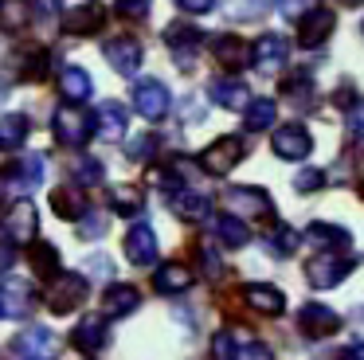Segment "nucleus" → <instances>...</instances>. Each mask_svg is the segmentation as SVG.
<instances>
[{"mask_svg": "<svg viewBox=\"0 0 364 360\" xmlns=\"http://www.w3.org/2000/svg\"><path fill=\"white\" fill-rule=\"evenodd\" d=\"M51 133H55L59 145L82 149L90 137H95V114H87V110H75V106H59L55 117H51Z\"/></svg>", "mask_w": 364, "mask_h": 360, "instance_id": "f257e3e1", "label": "nucleus"}, {"mask_svg": "<svg viewBox=\"0 0 364 360\" xmlns=\"http://www.w3.org/2000/svg\"><path fill=\"white\" fill-rule=\"evenodd\" d=\"M32 20V4L28 0H0V28L4 31H24Z\"/></svg>", "mask_w": 364, "mask_h": 360, "instance_id": "7c9ffc66", "label": "nucleus"}, {"mask_svg": "<svg viewBox=\"0 0 364 360\" xmlns=\"http://www.w3.org/2000/svg\"><path fill=\"white\" fill-rule=\"evenodd\" d=\"M36 231H40V211H36V203L20 200L4 216V235H9V243H36Z\"/></svg>", "mask_w": 364, "mask_h": 360, "instance_id": "4468645a", "label": "nucleus"}, {"mask_svg": "<svg viewBox=\"0 0 364 360\" xmlns=\"http://www.w3.org/2000/svg\"><path fill=\"white\" fill-rule=\"evenodd\" d=\"M196 255H200V266H204V274H220V270H223V266H220V255H215L212 243H200Z\"/></svg>", "mask_w": 364, "mask_h": 360, "instance_id": "49530a36", "label": "nucleus"}, {"mask_svg": "<svg viewBox=\"0 0 364 360\" xmlns=\"http://www.w3.org/2000/svg\"><path fill=\"white\" fill-rule=\"evenodd\" d=\"M87 274H79V270H67V274H55L51 278V286H48V294H43V302H48V309L51 313H75L82 302H87Z\"/></svg>", "mask_w": 364, "mask_h": 360, "instance_id": "f03ea898", "label": "nucleus"}, {"mask_svg": "<svg viewBox=\"0 0 364 360\" xmlns=\"http://www.w3.org/2000/svg\"><path fill=\"white\" fill-rule=\"evenodd\" d=\"M298 247H301V235L294 231V227H286V223H278L274 231L267 235V250H270L274 258H290Z\"/></svg>", "mask_w": 364, "mask_h": 360, "instance_id": "2f4dec72", "label": "nucleus"}, {"mask_svg": "<svg viewBox=\"0 0 364 360\" xmlns=\"http://www.w3.org/2000/svg\"><path fill=\"white\" fill-rule=\"evenodd\" d=\"M98 180H102V161H98V157H79V161H75V184L90 188V184H98Z\"/></svg>", "mask_w": 364, "mask_h": 360, "instance_id": "4c0bfd02", "label": "nucleus"}, {"mask_svg": "<svg viewBox=\"0 0 364 360\" xmlns=\"http://www.w3.org/2000/svg\"><path fill=\"white\" fill-rule=\"evenodd\" d=\"M243 153L247 149H243L239 137H220V141H212V145L200 153V169H204L208 176H228V172L243 161Z\"/></svg>", "mask_w": 364, "mask_h": 360, "instance_id": "0eeeda50", "label": "nucleus"}, {"mask_svg": "<svg viewBox=\"0 0 364 360\" xmlns=\"http://www.w3.org/2000/svg\"><path fill=\"white\" fill-rule=\"evenodd\" d=\"M274 117H278L274 98H251V102L243 106V125H247V133H267L270 125H274Z\"/></svg>", "mask_w": 364, "mask_h": 360, "instance_id": "a878e982", "label": "nucleus"}, {"mask_svg": "<svg viewBox=\"0 0 364 360\" xmlns=\"http://www.w3.org/2000/svg\"><path fill=\"white\" fill-rule=\"evenodd\" d=\"M337 360H364V344H353V349H345Z\"/></svg>", "mask_w": 364, "mask_h": 360, "instance_id": "864d4df0", "label": "nucleus"}, {"mask_svg": "<svg viewBox=\"0 0 364 360\" xmlns=\"http://www.w3.org/2000/svg\"><path fill=\"white\" fill-rule=\"evenodd\" d=\"M168 106H173V98H168V86L161 78H141L134 86V110L145 122H161L168 114Z\"/></svg>", "mask_w": 364, "mask_h": 360, "instance_id": "6e6552de", "label": "nucleus"}, {"mask_svg": "<svg viewBox=\"0 0 364 360\" xmlns=\"http://www.w3.org/2000/svg\"><path fill=\"white\" fill-rule=\"evenodd\" d=\"M270 4H274V0H228L223 12H228L231 20H259Z\"/></svg>", "mask_w": 364, "mask_h": 360, "instance_id": "e433bc0d", "label": "nucleus"}, {"mask_svg": "<svg viewBox=\"0 0 364 360\" xmlns=\"http://www.w3.org/2000/svg\"><path fill=\"white\" fill-rule=\"evenodd\" d=\"M0 302H4V317H28L32 313V294L24 286H16V282L0 290Z\"/></svg>", "mask_w": 364, "mask_h": 360, "instance_id": "f704fd0d", "label": "nucleus"}, {"mask_svg": "<svg viewBox=\"0 0 364 360\" xmlns=\"http://www.w3.org/2000/svg\"><path fill=\"white\" fill-rule=\"evenodd\" d=\"M341 329V313L325 302H306L298 309V333L309 337V341H321V337H333Z\"/></svg>", "mask_w": 364, "mask_h": 360, "instance_id": "20e7f679", "label": "nucleus"}, {"mask_svg": "<svg viewBox=\"0 0 364 360\" xmlns=\"http://www.w3.org/2000/svg\"><path fill=\"white\" fill-rule=\"evenodd\" d=\"M126 153H129V161H149L157 153V137L153 133H137V137H129Z\"/></svg>", "mask_w": 364, "mask_h": 360, "instance_id": "58836bf2", "label": "nucleus"}, {"mask_svg": "<svg viewBox=\"0 0 364 360\" xmlns=\"http://www.w3.org/2000/svg\"><path fill=\"white\" fill-rule=\"evenodd\" d=\"M102 55H106V63H110V67L118 70L122 78L137 75V67H141V59H145L141 39H134V36H114L110 43H106Z\"/></svg>", "mask_w": 364, "mask_h": 360, "instance_id": "9b49d317", "label": "nucleus"}, {"mask_svg": "<svg viewBox=\"0 0 364 360\" xmlns=\"http://www.w3.org/2000/svg\"><path fill=\"white\" fill-rule=\"evenodd\" d=\"M243 302L251 305V309H259V313H270V317H278V313L286 309V294L278 286H267V282L243 286Z\"/></svg>", "mask_w": 364, "mask_h": 360, "instance_id": "6ab92c4d", "label": "nucleus"}, {"mask_svg": "<svg viewBox=\"0 0 364 360\" xmlns=\"http://www.w3.org/2000/svg\"><path fill=\"white\" fill-rule=\"evenodd\" d=\"M181 117H184V122H200V117H204V114H200V98H184L181 102Z\"/></svg>", "mask_w": 364, "mask_h": 360, "instance_id": "3c124183", "label": "nucleus"}, {"mask_svg": "<svg viewBox=\"0 0 364 360\" xmlns=\"http://www.w3.org/2000/svg\"><path fill=\"white\" fill-rule=\"evenodd\" d=\"M106 23V12L98 4H87V8H71V12L63 16V31H71V36H95L98 28Z\"/></svg>", "mask_w": 364, "mask_h": 360, "instance_id": "b1692460", "label": "nucleus"}, {"mask_svg": "<svg viewBox=\"0 0 364 360\" xmlns=\"http://www.w3.org/2000/svg\"><path fill=\"white\" fill-rule=\"evenodd\" d=\"M71 344H75L79 352H98V349L106 344V317H98V313H87V317L75 325Z\"/></svg>", "mask_w": 364, "mask_h": 360, "instance_id": "412c9836", "label": "nucleus"}, {"mask_svg": "<svg viewBox=\"0 0 364 360\" xmlns=\"http://www.w3.org/2000/svg\"><path fill=\"white\" fill-rule=\"evenodd\" d=\"M28 129H32L28 114H4L0 117V141H4V145H24Z\"/></svg>", "mask_w": 364, "mask_h": 360, "instance_id": "c9c22d12", "label": "nucleus"}, {"mask_svg": "<svg viewBox=\"0 0 364 360\" xmlns=\"http://www.w3.org/2000/svg\"><path fill=\"white\" fill-rule=\"evenodd\" d=\"M12 263H16V247L0 239V274H4V270H12Z\"/></svg>", "mask_w": 364, "mask_h": 360, "instance_id": "603ef678", "label": "nucleus"}, {"mask_svg": "<svg viewBox=\"0 0 364 360\" xmlns=\"http://www.w3.org/2000/svg\"><path fill=\"white\" fill-rule=\"evenodd\" d=\"M51 208H55L59 219H75V223H79V219L87 216L90 203H87V196H82L79 184H63V188L51 192Z\"/></svg>", "mask_w": 364, "mask_h": 360, "instance_id": "4be33fe9", "label": "nucleus"}, {"mask_svg": "<svg viewBox=\"0 0 364 360\" xmlns=\"http://www.w3.org/2000/svg\"><path fill=\"white\" fill-rule=\"evenodd\" d=\"M294 188H298V192H317V188H325V172L321 169H301L298 176H294Z\"/></svg>", "mask_w": 364, "mask_h": 360, "instance_id": "37998d69", "label": "nucleus"}, {"mask_svg": "<svg viewBox=\"0 0 364 360\" xmlns=\"http://www.w3.org/2000/svg\"><path fill=\"white\" fill-rule=\"evenodd\" d=\"M149 4L153 0H114V12H118L122 20H145V16H149Z\"/></svg>", "mask_w": 364, "mask_h": 360, "instance_id": "a19ab883", "label": "nucleus"}, {"mask_svg": "<svg viewBox=\"0 0 364 360\" xmlns=\"http://www.w3.org/2000/svg\"><path fill=\"white\" fill-rule=\"evenodd\" d=\"M181 12H188V16H204V12H212L215 8V0H173Z\"/></svg>", "mask_w": 364, "mask_h": 360, "instance_id": "8fccbe9b", "label": "nucleus"}, {"mask_svg": "<svg viewBox=\"0 0 364 360\" xmlns=\"http://www.w3.org/2000/svg\"><path fill=\"white\" fill-rule=\"evenodd\" d=\"M212 55L228 70H243L251 63V43H243L239 36H212Z\"/></svg>", "mask_w": 364, "mask_h": 360, "instance_id": "aec40b11", "label": "nucleus"}, {"mask_svg": "<svg viewBox=\"0 0 364 360\" xmlns=\"http://www.w3.org/2000/svg\"><path fill=\"white\" fill-rule=\"evenodd\" d=\"M309 8H317V0H278V12H282L286 20H301Z\"/></svg>", "mask_w": 364, "mask_h": 360, "instance_id": "c03bdc74", "label": "nucleus"}, {"mask_svg": "<svg viewBox=\"0 0 364 360\" xmlns=\"http://www.w3.org/2000/svg\"><path fill=\"white\" fill-rule=\"evenodd\" d=\"M360 31H364V20H360Z\"/></svg>", "mask_w": 364, "mask_h": 360, "instance_id": "13d9d810", "label": "nucleus"}, {"mask_svg": "<svg viewBox=\"0 0 364 360\" xmlns=\"http://www.w3.org/2000/svg\"><path fill=\"white\" fill-rule=\"evenodd\" d=\"M82 270H87L90 278H110L114 266H110V258H106V255H90L87 263H82Z\"/></svg>", "mask_w": 364, "mask_h": 360, "instance_id": "a18cd8bd", "label": "nucleus"}, {"mask_svg": "<svg viewBox=\"0 0 364 360\" xmlns=\"http://www.w3.org/2000/svg\"><path fill=\"white\" fill-rule=\"evenodd\" d=\"M36 8H40L43 16H55V8H59V0H36Z\"/></svg>", "mask_w": 364, "mask_h": 360, "instance_id": "5fc2aeb1", "label": "nucleus"}, {"mask_svg": "<svg viewBox=\"0 0 364 360\" xmlns=\"http://www.w3.org/2000/svg\"><path fill=\"white\" fill-rule=\"evenodd\" d=\"M110 208L118 216H141L145 211V192L137 184H114L110 188Z\"/></svg>", "mask_w": 364, "mask_h": 360, "instance_id": "cd10ccee", "label": "nucleus"}, {"mask_svg": "<svg viewBox=\"0 0 364 360\" xmlns=\"http://www.w3.org/2000/svg\"><path fill=\"white\" fill-rule=\"evenodd\" d=\"M286 59H290V51H286V39L278 36V31H267V36H259L251 43V67L259 70V75H274V70H282Z\"/></svg>", "mask_w": 364, "mask_h": 360, "instance_id": "9d476101", "label": "nucleus"}, {"mask_svg": "<svg viewBox=\"0 0 364 360\" xmlns=\"http://www.w3.org/2000/svg\"><path fill=\"white\" fill-rule=\"evenodd\" d=\"M16 67H20L24 78H36V83H40V78L48 75V51H43V47H20Z\"/></svg>", "mask_w": 364, "mask_h": 360, "instance_id": "473e14b6", "label": "nucleus"}, {"mask_svg": "<svg viewBox=\"0 0 364 360\" xmlns=\"http://www.w3.org/2000/svg\"><path fill=\"white\" fill-rule=\"evenodd\" d=\"M126 258L134 266H153L157 263V235L149 223H134L126 231Z\"/></svg>", "mask_w": 364, "mask_h": 360, "instance_id": "2eb2a0df", "label": "nucleus"}, {"mask_svg": "<svg viewBox=\"0 0 364 360\" xmlns=\"http://www.w3.org/2000/svg\"><path fill=\"white\" fill-rule=\"evenodd\" d=\"M165 43H168V51H173L176 67L192 70V63H196V47L204 43V31L192 28V23H184V20H176V23L165 28Z\"/></svg>", "mask_w": 364, "mask_h": 360, "instance_id": "423d86ee", "label": "nucleus"}, {"mask_svg": "<svg viewBox=\"0 0 364 360\" xmlns=\"http://www.w3.org/2000/svg\"><path fill=\"white\" fill-rule=\"evenodd\" d=\"M168 200H173L176 216L192 219V223H204V219L212 216V200H208V196H200V192H188V188H176Z\"/></svg>", "mask_w": 364, "mask_h": 360, "instance_id": "5701e85b", "label": "nucleus"}, {"mask_svg": "<svg viewBox=\"0 0 364 360\" xmlns=\"http://www.w3.org/2000/svg\"><path fill=\"white\" fill-rule=\"evenodd\" d=\"M102 231H106V216L87 208V216L79 219V239H102Z\"/></svg>", "mask_w": 364, "mask_h": 360, "instance_id": "79ce46f5", "label": "nucleus"}, {"mask_svg": "<svg viewBox=\"0 0 364 360\" xmlns=\"http://www.w3.org/2000/svg\"><path fill=\"white\" fill-rule=\"evenodd\" d=\"M0 317H4V302H0Z\"/></svg>", "mask_w": 364, "mask_h": 360, "instance_id": "4d7b16f0", "label": "nucleus"}, {"mask_svg": "<svg viewBox=\"0 0 364 360\" xmlns=\"http://www.w3.org/2000/svg\"><path fill=\"white\" fill-rule=\"evenodd\" d=\"M32 270L40 274V278H55L59 274V250L51 247V243H43V239L32 243Z\"/></svg>", "mask_w": 364, "mask_h": 360, "instance_id": "72a5a7b5", "label": "nucleus"}, {"mask_svg": "<svg viewBox=\"0 0 364 360\" xmlns=\"http://www.w3.org/2000/svg\"><path fill=\"white\" fill-rule=\"evenodd\" d=\"M345 122H348V137H353V141H364V106H353Z\"/></svg>", "mask_w": 364, "mask_h": 360, "instance_id": "de8ad7c7", "label": "nucleus"}, {"mask_svg": "<svg viewBox=\"0 0 364 360\" xmlns=\"http://www.w3.org/2000/svg\"><path fill=\"white\" fill-rule=\"evenodd\" d=\"M341 4H348V8H356V4H364V0H341Z\"/></svg>", "mask_w": 364, "mask_h": 360, "instance_id": "6e6d98bb", "label": "nucleus"}, {"mask_svg": "<svg viewBox=\"0 0 364 360\" xmlns=\"http://www.w3.org/2000/svg\"><path fill=\"white\" fill-rule=\"evenodd\" d=\"M223 203H228L231 216H239V219H267L270 211H274V200H270L262 188H247V184L228 188V192H223Z\"/></svg>", "mask_w": 364, "mask_h": 360, "instance_id": "39448f33", "label": "nucleus"}, {"mask_svg": "<svg viewBox=\"0 0 364 360\" xmlns=\"http://www.w3.org/2000/svg\"><path fill=\"white\" fill-rule=\"evenodd\" d=\"M231 360H274V356H270V349L262 341H235Z\"/></svg>", "mask_w": 364, "mask_h": 360, "instance_id": "ea45409f", "label": "nucleus"}, {"mask_svg": "<svg viewBox=\"0 0 364 360\" xmlns=\"http://www.w3.org/2000/svg\"><path fill=\"white\" fill-rule=\"evenodd\" d=\"M333 28H337V20H333L329 8H309L298 20V43L306 47V51H314V47H321L325 39L333 36Z\"/></svg>", "mask_w": 364, "mask_h": 360, "instance_id": "f8f14e48", "label": "nucleus"}, {"mask_svg": "<svg viewBox=\"0 0 364 360\" xmlns=\"http://www.w3.org/2000/svg\"><path fill=\"white\" fill-rule=\"evenodd\" d=\"M208 98L215 102V106L223 110H243L247 102H251V94H247V83H239V78H212L208 83Z\"/></svg>", "mask_w": 364, "mask_h": 360, "instance_id": "f3484780", "label": "nucleus"}, {"mask_svg": "<svg viewBox=\"0 0 364 360\" xmlns=\"http://www.w3.org/2000/svg\"><path fill=\"white\" fill-rule=\"evenodd\" d=\"M59 90H63L67 102H87L90 98V75L82 67H67L59 75Z\"/></svg>", "mask_w": 364, "mask_h": 360, "instance_id": "c756f323", "label": "nucleus"}, {"mask_svg": "<svg viewBox=\"0 0 364 360\" xmlns=\"http://www.w3.org/2000/svg\"><path fill=\"white\" fill-rule=\"evenodd\" d=\"M95 129L102 133V137H110V141H118V137H126V125H129V110L122 106V102H114V98H106L102 106L95 110Z\"/></svg>", "mask_w": 364, "mask_h": 360, "instance_id": "a211bd4d", "label": "nucleus"}, {"mask_svg": "<svg viewBox=\"0 0 364 360\" xmlns=\"http://www.w3.org/2000/svg\"><path fill=\"white\" fill-rule=\"evenodd\" d=\"M270 145H274V153L282 157V161H306V157L314 153V137H309V129L301 122L278 125V129L270 133Z\"/></svg>", "mask_w": 364, "mask_h": 360, "instance_id": "1a4fd4ad", "label": "nucleus"}, {"mask_svg": "<svg viewBox=\"0 0 364 360\" xmlns=\"http://www.w3.org/2000/svg\"><path fill=\"white\" fill-rule=\"evenodd\" d=\"M301 243H314V247H321V250H345L348 247V231L345 227H333V223H309Z\"/></svg>", "mask_w": 364, "mask_h": 360, "instance_id": "bb28decb", "label": "nucleus"}, {"mask_svg": "<svg viewBox=\"0 0 364 360\" xmlns=\"http://www.w3.org/2000/svg\"><path fill=\"white\" fill-rule=\"evenodd\" d=\"M356 258H345V255H333V250H321V255H314L306 263V282L314 290H333L341 286V282L353 274Z\"/></svg>", "mask_w": 364, "mask_h": 360, "instance_id": "7ed1b4c3", "label": "nucleus"}, {"mask_svg": "<svg viewBox=\"0 0 364 360\" xmlns=\"http://www.w3.org/2000/svg\"><path fill=\"white\" fill-rule=\"evenodd\" d=\"M12 349H16L24 360H55V356H59L55 333H51V329H43V325L24 329V333L16 337V344H12Z\"/></svg>", "mask_w": 364, "mask_h": 360, "instance_id": "ddd939ff", "label": "nucleus"}, {"mask_svg": "<svg viewBox=\"0 0 364 360\" xmlns=\"http://www.w3.org/2000/svg\"><path fill=\"white\" fill-rule=\"evenodd\" d=\"M286 90H290V98H294V102L309 98V90H314V86H309V75H294L290 83H286Z\"/></svg>", "mask_w": 364, "mask_h": 360, "instance_id": "09e8293b", "label": "nucleus"}, {"mask_svg": "<svg viewBox=\"0 0 364 360\" xmlns=\"http://www.w3.org/2000/svg\"><path fill=\"white\" fill-rule=\"evenodd\" d=\"M192 278H196V274H192L188 266L165 263L157 274H153V290H157V294H184V290L192 286Z\"/></svg>", "mask_w": 364, "mask_h": 360, "instance_id": "393cba45", "label": "nucleus"}, {"mask_svg": "<svg viewBox=\"0 0 364 360\" xmlns=\"http://www.w3.org/2000/svg\"><path fill=\"white\" fill-rule=\"evenodd\" d=\"M137 305H141L137 286H129V282H114V286H106V294H102V317H126V313L137 309Z\"/></svg>", "mask_w": 364, "mask_h": 360, "instance_id": "dca6fc26", "label": "nucleus"}, {"mask_svg": "<svg viewBox=\"0 0 364 360\" xmlns=\"http://www.w3.org/2000/svg\"><path fill=\"white\" fill-rule=\"evenodd\" d=\"M215 239H220L223 247H231V250H235V247H247V243H251V231H247V223H243V219H239V216H231V211H228V216H220V219H215Z\"/></svg>", "mask_w": 364, "mask_h": 360, "instance_id": "c85d7f7f", "label": "nucleus"}]
</instances>
